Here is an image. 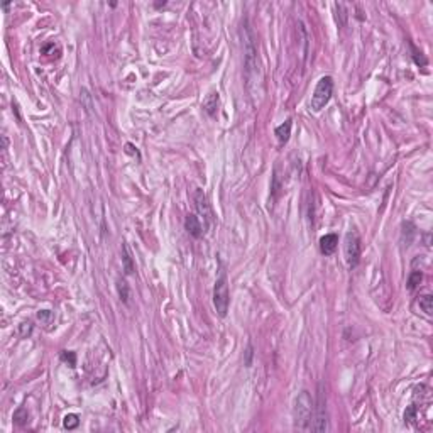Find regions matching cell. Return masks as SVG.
<instances>
[{
    "instance_id": "obj_1",
    "label": "cell",
    "mask_w": 433,
    "mask_h": 433,
    "mask_svg": "<svg viewBox=\"0 0 433 433\" xmlns=\"http://www.w3.org/2000/svg\"><path fill=\"white\" fill-rule=\"evenodd\" d=\"M242 34V53H244V76H246L247 88H249L252 97H259L262 93L260 85H262V73H260L258 46H256V38L252 33L251 26L247 21H244L240 27Z\"/></svg>"
},
{
    "instance_id": "obj_2",
    "label": "cell",
    "mask_w": 433,
    "mask_h": 433,
    "mask_svg": "<svg viewBox=\"0 0 433 433\" xmlns=\"http://www.w3.org/2000/svg\"><path fill=\"white\" fill-rule=\"evenodd\" d=\"M313 399L310 392L302 391L295 398V406H293V422L295 428L302 432H308L311 428V420H313Z\"/></svg>"
},
{
    "instance_id": "obj_3",
    "label": "cell",
    "mask_w": 433,
    "mask_h": 433,
    "mask_svg": "<svg viewBox=\"0 0 433 433\" xmlns=\"http://www.w3.org/2000/svg\"><path fill=\"white\" fill-rule=\"evenodd\" d=\"M228 304H230V291H228V278L225 267L220 264L218 278L214 286V306L218 316H225L228 311Z\"/></svg>"
},
{
    "instance_id": "obj_4",
    "label": "cell",
    "mask_w": 433,
    "mask_h": 433,
    "mask_svg": "<svg viewBox=\"0 0 433 433\" xmlns=\"http://www.w3.org/2000/svg\"><path fill=\"white\" fill-rule=\"evenodd\" d=\"M332 93H334V80H332V76H323V78H320V82L316 83L313 95H311V102H310L311 110L313 112L322 110V108L330 102Z\"/></svg>"
},
{
    "instance_id": "obj_5",
    "label": "cell",
    "mask_w": 433,
    "mask_h": 433,
    "mask_svg": "<svg viewBox=\"0 0 433 433\" xmlns=\"http://www.w3.org/2000/svg\"><path fill=\"white\" fill-rule=\"evenodd\" d=\"M316 406H313V422L311 428L313 432H327L328 430V413H327V398L323 392V384H318V398H316Z\"/></svg>"
},
{
    "instance_id": "obj_6",
    "label": "cell",
    "mask_w": 433,
    "mask_h": 433,
    "mask_svg": "<svg viewBox=\"0 0 433 433\" xmlns=\"http://www.w3.org/2000/svg\"><path fill=\"white\" fill-rule=\"evenodd\" d=\"M346 260L350 269H354L360 260V239L355 232H348L346 235Z\"/></svg>"
},
{
    "instance_id": "obj_7",
    "label": "cell",
    "mask_w": 433,
    "mask_h": 433,
    "mask_svg": "<svg viewBox=\"0 0 433 433\" xmlns=\"http://www.w3.org/2000/svg\"><path fill=\"white\" fill-rule=\"evenodd\" d=\"M195 205H196V210L198 214L203 216V228H210L214 225L215 222V216H214V210H212L210 203H208V198L207 195L203 193L202 190H196L195 191Z\"/></svg>"
},
{
    "instance_id": "obj_8",
    "label": "cell",
    "mask_w": 433,
    "mask_h": 433,
    "mask_svg": "<svg viewBox=\"0 0 433 433\" xmlns=\"http://www.w3.org/2000/svg\"><path fill=\"white\" fill-rule=\"evenodd\" d=\"M184 227H186L188 234H190L191 237L198 239V237H202V235H203V225H202V222H200L198 216L193 215V214L186 215V220H184Z\"/></svg>"
},
{
    "instance_id": "obj_9",
    "label": "cell",
    "mask_w": 433,
    "mask_h": 433,
    "mask_svg": "<svg viewBox=\"0 0 433 433\" xmlns=\"http://www.w3.org/2000/svg\"><path fill=\"white\" fill-rule=\"evenodd\" d=\"M339 247V237L335 234H327L320 239V251L325 256H332Z\"/></svg>"
},
{
    "instance_id": "obj_10",
    "label": "cell",
    "mask_w": 433,
    "mask_h": 433,
    "mask_svg": "<svg viewBox=\"0 0 433 433\" xmlns=\"http://www.w3.org/2000/svg\"><path fill=\"white\" fill-rule=\"evenodd\" d=\"M291 119H288L286 122L281 124L279 127H276V137L281 144H286L290 141V135H291Z\"/></svg>"
},
{
    "instance_id": "obj_11",
    "label": "cell",
    "mask_w": 433,
    "mask_h": 433,
    "mask_svg": "<svg viewBox=\"0 0 433 433\" xmlns=\"http://www.w3.org/2000/svg\"><path fill=\"white\" fill-rule=\"evenodd\" d=\"M122 266H124V271H126V274H132V272L135 271V266H134V260H132V254L129 251V246L127 244H124L122 246Z\"/></svg>"
},
{
    "instance_id": "obj_12",
    "label": "cell",
    "mask_w": 433,
    "mask_h": 433,
    "mask_svg": "<svg viewBox=\"0 0 433 433\" xmlns=\"http://www.w3.org/2000/svg\"><path fill=\"white\" fill-rule=\"evenodd\" d=\"M216 107H218V93H210L205 98V102H203V108H205V112L208 115L214 117V115L216 114Z\"/></svg>"
},
{
    "instance_id": "obj_13",
    "label": "cell",
    "mask_w": 433,
    "mask_h": 433,
    "mask_svg": "<svg viewBox=\"0 0 433 433\" xmlns=\"http://www.w3.org/2000/svg\"><path fill=\"white\" fill-rule=\"evenodd\" d=\"M117 291H119V296L124 303H129V298H130V290L127 286V283L124 279H117Z\"/></svg>"
},
{
    "instance_id": "obj_14",
    "label": "cell",
    "mask_w": 433,
    "mask_h": 433,
    "mask_svg": "<svg viewBox=\"0 0 433 433\" xmlns=\"http://www.w3.org/2000/svg\"><path fill=\"white\" fill-rule=\"evenodd\" d=\"M418 303H420V308H422L428 316L433 313V296L432 295H423Z\"/></svg>"
},
{
    "instance_id": "obj_15",
    "label": "cell",
    "mask_w": 433,
    "mask_h": 433,
    "mask_svg": "<svg viewBox=\"0 0 433 433\" xmlns=\"http://www.w3.org/2000/svg\"><path fill=\"white\" fill-rule=\"evenodd\" d=\"M422 272L420 271H413L411 274H410V278H408V290L410 291H413V290H416V288H418V284L422 283Z\"/></svg>"
},
{
    "instance_id": "obj_16",
    "label": "cell",
    "mask_w": 433,
    "mask_h": 433,
    "mask_svg": "<svg viewBox=\"0 0 433 433\" xmlns=\"http://www.w3.org/2000/svg\"><path fill=\"white\" fill-rule=\"evenodd\" d=\"M78 423H80V418H78V415H75V413L66 415L65 420H63V425H65V428H68V430H73V428L78 427Z\"/></svg>"
},
{
    "instance_id": "obj_17",
    "label": "cell",
    "mask_w": 433,
    "mask_h": 433,
    "mask_svg": "<svg viewBox=\"0 0 433 433\" xmlns=\"http://www.w3.org/2000/svg\"><path fill=\"white\" fill-rule=\"evenodd\" d=\"M26 420H27L26 408H19V410L14 413V422L17 425H24V423H26Z\"/></svg>"
},
{
    "instance_id": "obj_18",
    "label": "cell",
    "mask_w": 433,
    "mask_h": 433,
    "mask_svg": "<svg viewBox=\"0 0 433 433\" xmlns=\"http://www.w3.org/2000/svg\"><path fill=\"white\" fill-rule=\"evenodd\" d=\"M61 359L65 360V362H68V360H70V367H75V364H76V357H75L73 352H63V354H61Z\"/></svg>"
}]
</instances>
